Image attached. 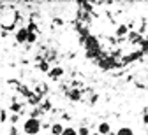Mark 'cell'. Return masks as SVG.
Segmentation results:
<instances>
[{
  "mask_svg": "<svg viewBox=\"0 0 148 135\" xmlns=\"http://www.w3.org/2000/svg\"><path fill=\"white\" fill-rule=\"evenodd\" d=\"M39 130H41V125H39V121H37V119H28L25 123V132L28 135H35Z\"/></svg>",
  "mask_w": 148,
  "mask_h": 135,
  "instance_id": "6da1fadb",
  "label": "cell"
},
{
  "mask_svg": "<svg viewBox=\"0 0 148 135\" xmlns=\"http://www.w3.org/2000/svg\"><path fill=\"white\" fill-rule=\"evenodd\" d=\"M28 32L27 30H20V32H18V35H16V39H18V41H20V42H25V41H28Z\"/></svg>",
  "mask_w": 148,
  "mask_h": 135,
  "instance_id": "7a4b0ae2",
  "label": "cell"
},
{
  "mask_svg": "<svg viewBox=\"0 0 148 135\" xmlns=\"http://www.w3.org/2000/svg\"><path fill=\"white\" fill-rule=\"evenodd\" d=\"M51 130H53V135H62V133H64V128H62L60 125H53Z\"/></svg>",
  "mask_w": 148,
  "mask_h": 135,
  "instance_id": "3957f363",
  "label": "cell"
},
{
  "mask_svg": "<svg viewBox=\"0 0 148 135\" xmlns=\"http://www.w3.org/2000/svg\"><path fill=\"white\" fill-rule=\"evenodd\" d=\"M99 132H101V133H108V132H109V125H108V123H102V125L99 126Z\"/></svg>",
  "mask_w": 148,
  "mask_h": 135,
  "instance_id": "277c9868",
  "label": "cell"
},
{
  "mask_svg": "<svg viewBox=\"0 0 148 135\" xmlns=\"http://www.w3.org/2000/svg\"><path fill=\"white\" fill-rule=\"evenodd\" d=\"M118 135H134V133H132L131 128H122V130L118 132Z\"/></svg>",
  "mask_w": 148,
  "mask_h": 135,
  "instance_id": "5b68a950",
  "label": "cell"
},
{
  "mask_svg": "<svg viewBox=\"0 0 148 135\" xmlns=\"http://www.w3.org/2000/svg\"><path fill=\"white\" fill-rule=\"evenodd\" d=\"M58 75H62V69H55V70H51V77H53V79H57Z\"/></svg>",
  "mask_w": 148,
  "mask_h": 135,
  "instance_id": "8992f818",
  "label": "cell"
},
{
  "mask_svg": "<svg viewBox=\"0 0 148 135\" xmlns=\"http://www.w3.org/2000/svg\"><path fill=\"white\" fill-rule=\"evenodd\" d=\"M62 135H78V132H76V130H72V128H65Z\"/></svg>",
  "mask_w": 148,
  "mask_h": 135,
  "instance_id": "52a82bcc",
  "label": "cell"
},
{
  "mask_svg": "<svg viewBox=\"0 0 148 135\" xmlns=\"http://www.w3.org/2000/svg\"><path fill=\"white\" fill-rule=\"evenodd\" d=\"M78 135H88V130H86V128H81V130L78 132Z\"/></svg>",
  "mask_w": 148,
  "mask_h": 135,
  "instance_id": "ba28073f",
  "label": "cell"
},
{
  "mask_svg": "<svg viewBox=\"0 0 148 135\" xmlns=\"http://www.w3.org/2000/svg\"><path fill=\"white\" fill-rule=\"evenodd\" d=\"M28 41H30V42H34V41H35V35H32V33H30V35H28Z\"/></svg>",
  "mask_w": 148,
  "mask_h": 135,
  "instance_id": "9c48e42d",
  "label": "cell"
}]
</instances>
